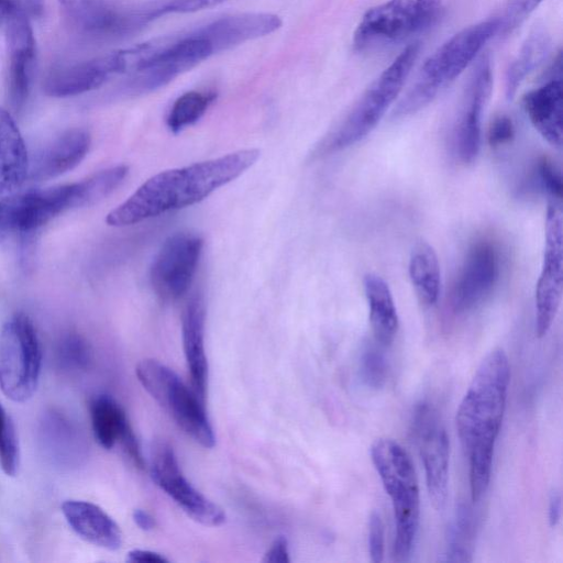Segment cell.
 Masks as SVG:
<instances>
[{"label": "cell", "instance_id": "6da1fadb", "mask_svg": "<svg viewBox=\"0 0 563 563\" xmlns=\"http://www.w3.org/2000/svg\"><path fill=\"white\" fill-rule=\"evenodd\" d=\"M258 157V150L247 148L161 172L111 210L106 222L111 227L132 225L198 203L242 175Z\"/></svg>", "mask_w": 563, "mask_h": 563}, {"label": "cell", "instance_id": "7a4b0ae2", "mask_svg": "<svg viewBox=\"0 0 563 563\" xmlns=\"http://www.w3.org/2000/svg\"><path fill=\"white\" fill-rule=\"evenodd\" d=\"M509 382L508 356L501 349H494L481 362L456 410L455 426L468 459L473 501L479 500L489 485Z\"/></svg>", "mask_w": 563, "mask_h": 563}, {"label": "cell", "instance_id": "3957f363", "mask_svg": "<svg viewBox=\"0 0 563 563\" xmlns=\"http://www.w3.org/2000/svg\"><path fill=\"white\" fill-rule=\"evenodd\" d=\"M500 18L467 26L440 45L423 63L415 81L394 108L393 119L415 114L431 103L472 63L500 30Z\"/></svg>", "mask_w": 563, "mask_h": 563}, {"label": "cell", "instance_id": "277c9868", "mask_svg": "<svg viewBox=\"0 0 563 563\" xmlns=\"http://www.w3.org/2000/svg\"><path fill=\"white\" fill-rule=\"evenodd\" d=\"M371 459L391 500L395 518L394 556L405 561L416 542L420 521V494L416 471L407 451L395 440L377 439Z\"/></svg>", "mask_w": 563, "mask_h": 563}, {"label": "cell", "instance_id": "5b68a950", "mask_svg": "<svg viewBox=\"0 0 563 563\" xmlns=\"http://www.w3.org/2000/svg\"><path fill=\"white\" fill-rule=\"evenodd\" d=\"M418 54V43L405 47L361 95L339 126L324 140L319 152L335 153L367 136L401 92Z\"/></svg>", "mask_w": 563, "mask_h": 563}, {"label": "cell", "instance_id": "8992f818", "mask_svg": "<svg viewBox=\"0 0 563 563\" xmlns=\"http://www.w3.org/2000/svg\"><path fill=\"white\" fill-rule=\"evenodd\" d=\"M135 373L144 389L187 435L203 448L214 445L216 437L203 400L172 368L146 358L137 364Z\"/></svg>", "mask_w": 563, "mask_h": 563}, {"label": "cell", "instance_id": "52a82bcc", "mask_svg": "<svg viewBox=\"0 0 563 563\" xmlns=\"http://www.w3.org/2000/svg\"><path fill=\"white\" fill-rule=\"evenodd\" d=\"M442 10L443 0H388L377 4L357 24L354 48L364 52L402 42L431 27Z\"/></svg>", "mask_w": 563, "mask_h": 563}, {"label": "cell", "instance_id": "ba28073f", "mask_svg": "<svg viewBox=\"0 0 563 563\" xmlns=\"http://www.w3.org/2000/svg\"><path fill=\"white\" fill-rule=\"evenodd\" d=\"M41 343L31 319L13 314L0 331V388L13 401L30 399L38 385Z\"/></svg>", "mask_w": 563, "mask_h": 563}, {"label": "cell", "instance_id": "9c48e42d", "mask_svg": "<svg viewBox=\"0 0 563 563\" xmlns=\"http://www.w3.org/2000/svg\"><path fill=\"white\" fill-rule=\"evenodd\" d=\"M563 220L560 203L550 201L544 227V250L536 285V334L544 336L559 311L563 292Z\"/></svg>", "mask_w": 563, "mask_h": 563}, {"label": "cell", "instance_id": "30bf717a", "mask_svg": "<svg viewBox=\"0 0 563 563\" xmlns=\"http://www.w3.org/2000/svg\"><path fill=\"white\" fill-rule=\"evenodd\" d=\"M202 246L200 236L187 232L176 233L163 243L150 269L151 285L161 299L174 301L188 291Z\"/></svg>", "mask_w": 563, "mask_h": 563}, {"label": "cell", "instance_id": "8fae6325", "mask_svg": "<svg viewBox=\"0 0 563 563\" xmlns=\"http://www.w3.org/2000/svg\"><path fill=\"white\" fill-rule=\"evenodd\" d=\"M411 434L423 463L429 496L433 506L441 509L448 497L449 439L437 410L429 402L416 406Z\"/></svg>", "mask_w": 563, "mask_h": 563}, {"label": "cell", "instance_id": "7c38bea8", "mask_svg": "<svg viewBox=\"0 0 563 563\" xmlns=\"http://www.w3.org/2000/svg\"><path fill=\"white\" fill-rule=\"evenodd\" d=\"M65 15L82 34L98 40L132 35L150 21L142 3L115 5L108 0H58Z\"/></svg>", "mask_w": 563, "mask_h": 563}, {"label": "cell", "instance_id": "4fadbf2b", "mask_svg": "<svg viewBox=\"0 0 563 563\" xmlns=\"http://www.w3.org/2000/svg\"><path fill=\"white\" fill-rule=\"evenodd\" d=\"M150 470L154 483L192 520L208 527H218L225 521L223 509L184 476L170 445L159 443L154 448Z\"/></svg>", "mask_w": 563, "mask_h": 563}, {"label": "cell", "instance_id": "5bb4252c", "mask_svg": "<svg viewBox=\"0 0 563 563\" xmlns=\"http://www.w3.org/2000/svg\"><path fill=\"white\" fill-rule=\"evenodd\" d=\"M500 274V255L490 240L474 242L457 272L450 291L454 313H467L482 305L492 294Z\"/></svg>", "mask_w": 563, "mask_h": 563}, {"label": "cell", "instance_id": "9a60e30c", "mask_svg": "<svg viewBox=\"0 0 563 563\" xmlns=\"http://www.w3.org/2000/svg\"><path fill=\"white\" fill-rule=\"evenodd\" d=\"M9 67L7 96L11 110L20 112L29 98L34 74L36 45L31 20L15 14L5 22Z\"/></svg>", "mask_w": 563, "mask_h": 563}, {"label": "cell", "instance_id": "2e32d148", "mask_svg": "<svg viewBox=\"0 0 563 563\" xmlns=\"http://www.w3.org/2000/svg\"><path fill=\"white\" fill-rule=\"evenodd\" d=\"M492 68L488 57H483L466 89L455 128V147L464 164L473 163L481 148L482 118L492 92Z\"/></svg>", "mask_w": 563, "mask_h": 563}, {"label": "cell", "instance_id": "e0dca14e", "mask_svg": "<svg viewBox=\"0 0 563 563\" xmlns=\"http://www.w3.org/2000/svg\"><path fill=\"white\" fill-rule=\"evenodd\" d=\"M120 51L54 67L46 75L43 90L49 97H74L102 86L112 75L123 74Z\"/></svg>", "mask_w": 563, "mask_h": 563}, {"label": "cell", "instance_id": "ac0fdd59", "mask_svg": "<svg viewBox=\"0 0 563 563\" xmlns=\"http://www.w3.org/2000/svg\"><path fill=\"white\" fill-rule=\"evenodd\" d=\"M89 409L99 444L107 450L120 444L132 462L142 467L140 445L122 407L109 395H97L91 399Z\"/></svg>", "mask_w": 563, "mask_h": 563}, {"label": "cell", "instance_id": "d6986e66", "mask_svg": "<svg viewBox=\"0 0 563 563\" xmlns=\"http://www.w3.org/2000/svg\"><path fill=\"white\" fill-rule=\"evenodd\" d=\"M525 111L538 133L552 146L560 148L563 136V95L561 67L541 86L523 97Z\"/></svg>", "mask_w": 563, "mask_h": 563}, {"label": "cell", "instance_id": "ffe728a7", "mask_svg": "<svg viewBox=\"0 0 563 563\" xmlns=\"http://www.w3.org/2000/svg\"><path fill=\"white\" fill-rule=\"evenodd\" d=\"M282 20L272 13H239L210 21L197 31L213 46L216 53L278 30Z\"/></svg>", "mask_w": 563, "mask_h": 563}, {"label": "cell", "instance_id": "44dd1931", "mask_svg": "<svg viewBox=\"0 0 563 563\" xmlns=\"http://www.w3.org/2000/svg\"><path fill=\"white\" fill-rule=\"evenodd\" d=\"M206 307L195 295L187 302L181 321L183 347L191 388L205 401L208 386V361L205 347Z\"/></svg>", "mask_w": 563, "mask_h": 563}, {"label": "cell", "instance_id": "7402d4cb", "mask_svg": "<svg viewBox=\"0 0 563 563\" xmlns=\"http://www.w3.org/2000/svg\"><path fill=\"white\" fill-rule=\"evenodd\" d=\"M90 142V134L85 129L64 132L38 154L29 175L35 180H47L74 169L87 155Z\"/></svg>", "mask_w": 563, "mask_h": 563}, {"label": "cell", "instance_id": "603a6c76", "mask_svg": "<svg viewBox=\"0 0 563 563\" xmlns=\"http://www.w3.org/2000/svg\"><path fill=\"white\" fill-rule=\"evenodd\" d=\"M29 173L30 161L23 136L12 114L0 107V198L19 191Z\"/></svg>", "mask_w": 563, "mask_h": 563}, {"label": "cell", "instance_id": "cb8c5ba5", "mask_svg": "<svg viewBox=\"0 0 563 563\" xmlns=\"http://www.w3.org/2000/svg\"><path fill=\"white\" fill-rule=\"evenodd\" d=\"M62 511L71 529L86 541L115 551L122 545L118 523L99 506L84 500H66Z\"/></svg>", "mask_w": 563, "mask_h": 563}, {"label": "cell", "instance_id": "d4e9b609", "mask_svg": "<svg viewBox=\"0 0 563 563\" xmlns=\"http://www.w3.org/2000/svg\"><path fill=\"white\" fill-rule=\"evenodd\" d=\"M45 225L41 189L0 198V243L13 235L27 239Z\"/></svg>", "mask_w": 563, "mask_h": 563}, {"label": "cell", "instance_id": "484cf974", "mask_svg": "<svg viewBox=\"0 0 563 563\" xmlns=\"http://www.w3.org/2000/svg\"><path fill=\"white\" fill-rule=\"evenodd\" d=\"M373 334L383 345L390 344L398 331L399 319L388 284L377 274L368 273L363 278Z\"/></svg>", "mask_w": 563, "mask_h": 563}, {"label": "cell", "instance_id": "4316f807", "mask_svg": "<svg viewBox=\"0 0 563 563\" xmlns=\"http://www.w3.org/2000/svg\"><path fill=\"white\" fill-rule=\"evenodd\" d=\"M408 273L420 303L424 307L437 303L441 288V271L438 255L430 244L420 242L413 246Z\"/></svg>", "mask_w": 563, "mask_h": 563}, {"label": "cell", "instance_id": "83f0119b", "mask_svg": "<svg viewBox=\"0 0 563 563\" xmlns=\"http://www.w3.org/2000/svg\"><path fill=\"white\" fill-rule=\"evenodd\" d=\"M41 433L44 449L55 462L71 465L79 460L82 439L66 417L59 412L47 413L42 421Z\"/></svg>", "mask_w": 563, "mask_h": 563}, {"label": "cell", "instance_id": "f1b7e54d", "mask_svg": "<svg viewBox=\"0 0 563 563\" xmlns=\"http://www.w3.org/2000/svg\"><path fill=\"white\" fill-rule=\"evenodd\" d=\"M548 48L549 38L544 32L536 31L529 35L506 75L505 91L508 99L514 98L525 78L544 58Z\"/></svg>", "mask_w": 563, "mask_h": 563}, {"label": "cell", "instance_id": "f546056e", "mask_svg": "<svg viewBox=\"0 0 563 563\" xmlns=\"http://www.w3.org/2000/svg\"><path fill=\"white\" fill-rule=\"evenodd\" d=\"M216 98L217 92L213 90H191L178 97L166 118L168 130L173 133H179L196 123Z\"/></svg>", "mask_w": 563, "mask_h": 563}, {"label": "cell", "instance_id": "4dcf8cb0", "mask_svg": "<svg viewBox=\"0 0 563 563\" xmlns=\"http://www.w3.org/2000/svg\"><path fill=\"white\" fill-rule=\"evenodd\" d=\"M474 523L471 509L460 506L449 528L448 548L443 561L468 562L472 561V541L474 538Z\"/></svg>", "mask_w": 563, "mask_h": 563}, {"label": "cell", "instance_id": "1f68e13d", "mask_svg": "<svg viewBox=\"0 0 563 563\" xmlns=\"http://www.w3.org/2000/svg\"><path fill=\"white\" fill-rule=\"evenodd\" d=\"M91 353L87 341L78 333L64 335L57 346V361L67 371L78 372L87 368Z\"/></svg>", "mask_w": 563, "mask_h": 563}, {"label": "cell", "instance_id": "d6a6232c", "mask_svg": "<svg viewBox=\"0 0 563 563\" xmlns=\"http://www.w3.org/2000/svg\"><path fill=\"white\" fill-rule=\"evenodd\" d=\"M19 464V445L14 424L0 404V465L13 476Z\"/></svg>", "mask_w": 563, "mask_h": 563}, {"label": "cell", "instance_id": "836d02e7", "mask_svg": "<svg viewBox=\"0 0 563 563\" xmlns=\"http://www.w3.org/2000/svg\"><path fill=\"white\" fill-rule=\"evenodd\" d=\"M361 377L372 388H380L387 378V362L385 356L376 347L364 351L360 363Z\"/></svg>", "mask_w": 563, "mask_h": 563}, {"label": "cell", "instance_id": "e575fe53", "mask_svg": "<svg viewBox=\"0 0 563 563\" xmlns=\"http://www.w3.org/2000/svg\"><path fill=\"white\" fill-rule=\"evenodd\" d=\"M536 179L539 187L552 201H560L562 198V177L556 166L548 158L543 157L538 162L536 169Z\"/></svg>", "mask_w": 563, "mask_h": 563}, {"label": "cell", "instance_id": "d590c367", "mask_svg": "<svg viewBox=\"0 0 563 563\" xmlns=\"http://www.w3.org/2000/svg\"><path fill=\"white\" fill-rule=\"evenodd\" d=\"M543 0H511L504 18L500 19V30L511 32L520 25Z\"/></svg>", "mask_w": 563, "mask_h": 563}, {"label": "cell", "instance_id": "8d00e7d4", "mask_svg": "<svg viewBox=\"0 0 563 563\" xmlns=\"http://www.w3.org/2000/svg\"><path fill=\"white\" fill-rule=\"evenodd\" d=\"M223 0H152L157 18L168 13H187L212 7Z\"/></svg>", "mask_w": 563, "mask_h": 563}, {"label": "cell", "instance_id": "74e56055", "mask_svg": "<svg viewBox=\"0 0 563 563\" xmlns=\"http://www.w3.org/2000/svg\"><path fill=\"white\" fill-rule=\"evenodd\" d=\"M515 136V125L506 114L497 115L490 123L487 134L488 144L499 147L509 143Z\"/></svg>", "mask_w": 563, "mask_h": 563}, {"label": "cell", "instance_id": "f35d334b", "mask_svg": "<svg viewBox=\"0 0 563 563\" xmlns=\"http://www.w3.org/2000/svg\"><path fill=\"white\" fill-rule=\"evenodd\" d=\"M368 552L373 562L383 561L384 525L378 512L373 511L368 520Z\"/></svg>", "mask_w": 563, "mask_h": 563}, {"label": "cell", "instance_id": "ab89813d", "mask_svg": "<svg viewBox=\"0 0 563 563\" xmlns=\"http://www.w3.org/2000/svg\"><path fill=\"white\" fill-rule=\"evenodd\" d=\"M43 12L44 0H11L10 16L20 14L31 20L41 16Z\"/></svg>", "mask_w": 563, "mask_h": 563}, {"label": "cell", "instance_id": "60d3db41", "mask_svg": "<svg viewBox=\"0 0 563 563\" xmlns=\"http://www.w3.org/2000/svg\"><path fill=\"white\" fill-rule=\"evenodd\" d=\"M266 563H288L289 548L288 541L285 537L280 536L274 540L268 550L266 551L264 559Z\"/></svg>", "mask_w": 563, "mask_h": 563}, {"label": "cell", "instance_id": "b9f144b4", "mask_svg": "<svg viewBox=\"0 0 563 563\" xmlns=\"http://www.w3.org/2000/svg\"><path fill=\"white\" fill-rule=\"evenodd\" d=\"M128 562L132 563H166L168 560L162 555L161 553L143 550V549H134L128 553L126 556Z\"/></svg>", "mask_w": 563, "mask_h": 563}, {"label": "cell", "instance_id": "7bdbcfd3", "mask_svg": "<svg viewBox=\"0 0 563 563\" xmlns=\"http://www.w3.org/2000/svg\"><path fill=\"white\" fill-rule=\"evenodd\" d=\"M562 498L559 492H553L549 498L548 518L551 527H555L561 518Z\"/></svg>", "mask_w": 563, "mask_h": 563}, {"label": "cell", "instance_id": "ee69618b", "mask_svg": "<svg viewBox=\"0 0 563 563\" xmlns=\"http://www.w3.org/2000/svg\"><path fill=\"white\" fill-rule=\"evenodd\" d=\"M133 520L142 530L148 531L155 527L154 518L142 509H135L133 512Z\"/></svg>", "mask_w": 563, "mask_h": 563}, {"label": "cell", "instance_id": "f6af8a7d", "mask_svg": "<svg viewBox=\"0 0 563 563\" xmlns=\"http://www.w3.org/2000/svg\"><path fill=\"white\" fill-rule=\"evenodd\" d=\"M11 14V0H0V24L4 23Z\"/></svg>", "mask_w": 563, "mask_h": 563}]
</instances>
